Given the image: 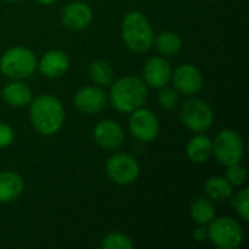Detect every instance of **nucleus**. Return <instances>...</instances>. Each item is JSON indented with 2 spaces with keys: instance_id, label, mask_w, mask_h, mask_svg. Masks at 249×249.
<instances>
[{
  "instance_id": "nucleus-1",
  "label": "nucleus",
  "mask_w": 249,
  "mask_h": 249,
  "mask_svg": "<svg viewBox=\"0 0 249 249\" xmlns=\"http://www.w3.org/2000/svg\"><path fill=\"white\" fill-rule=\"evenodd\" d=\"M29 118L34 128L42 136L55 134L64 123L63 104L51 95H41L31 101Z\"/></svg>"
},
{
  "instance_id": "nucleus-2",
  "label": "nucleus",
  "mask_w": 249,
  "mask_h": 249,
  "mask_svg": "<svg viewBox=\"0 0 249 249\" xmlns=\"http://www.w3.org/2000/svg\"><path fill=\"white\" fill-rule=\"evenodd\" d=\"M109 99L120 112H133L142 108L147 99V85L136 76H125L111 86Z\"/></svg>"
},
{
  "instance_id": "nucleus-3",
  "label": "nucleus",
  "mask_w": 249,
  "mask_h": 249,
  "mask_svg": "<svg viewBox=\"0 0 249 249\" xmlns=\"http://www.w3.org/2000/svg\"><path fill=\"white\" fill-rule=\"evenodd\" d=\"M121 34L127 48L133 53H146L153 47V29L146 16L140 12H130L124 16Z\"/></svg>"
},
{
  "instance_id": "nucleus-4",
  "label": "nucleus",
  "mask_w": 249,
  "mask_h": 249,
  "mask_svg": "<svg viewBox=\"0 0 249 249\" xmlns=\"http://www.w3.org/2000/svg\"><path fill=\"white\" fill-rule=\"evenodd\" d=\"M36 57L26 47H13L0 57V71L10 79H26L36 69Z\"/></svg>"
},
{
  "instance_id": "nucleus-5",
  "label": "nucleus",
  "mask_w": 249,
  "mask_h": 249,
  "mask_svg": "<svg viewBox=\"0 0 249 249\" xmlns=\"http://www.w3.org/2000/svg\"><path fill=\"white\" fill-rule=\"evenodd\" d=\"M209 239L222 249L238 248L244 239V231L241 225L232 217L213 219L209 223Z\"/></svg>"
},
{
  "instance_id": "nucleus-6",
  "label": "nucleus",
  "mask_w": 249,
  "mask_h": 249,
  "mask_svg": "<svg viewBox=\"0 0 249 249\" xmlns=\"http://www.w3.org/2000/svg\"><path fill=\"white\" fill-rule=\"evenodd\" d=\"M213 153L216 159L225 166L239 163L244 158V142L236 131L222 130L214 139Z\"/></svg>"
},
{
  "instance_id": "nucleus-7",
  "label": "nucleus",
  "mask_w": 249,
  "mask_h": 249,
  "mask_svg": "<svg viewBox=\"0 0 249 249\" xmlns=\"http://www.w3.org/2000/svg\"><path fill=\"white\" fill-rule=\"evenodd\" d=\"M181 121L187 128L196 133L207 131L213 124V111L201 99H188L181 107Z\"/></svg>"
},
{
  "instance_id": "nucleus-8",
  "label": "nucleus",
  "mask_w": 249,
  "mask_h": 249,
  "mask_svg": "<svg viewBox=\"0 0 249 249\" xmlns=\"http://www.w3.org/2000/svg\"><path fill=\"white\" fill-rule=\"evenodd\" d=\"M105 171L108 178L118 184V185H128L133 184L140 172L137 160L128 155V153H117L112 155L107 163H105Z\"/></svg>"
},
{
  "instance_id": "nucleus-9",
  "label": "nucleus",
  "mask_w": 249,
  "mask_h": 249,
  "mask_svg": "<svg viewBox=\"0 0 249 249\" xmlns=\"http://www.w3.org/2000/svg\"><path fill=\"white\" fill-rule=\"evenodd\" d=\"M128 125H130L131 134L139 142H143V143L155 140L156 136L159 134V120L149 109L139 108L133 111Z\"/></svg>"
},
{
  "instance_id": "nucleus-10",
  "label": "nucleus",
  "mask_w": 249,
  "mask_h": 249,
  "mask_svg": "<svg viewBox=\"0 0 249 249\" xmlns=\"http://www.w3.org/2000/svg\"><path fill=\"white\" fill-rule=\"evenodd\" d=\"M73 104L82 114H98L107 105V95L99 88L85 86L74 95Z\"/></svg>"
},
{
  "instance_id": "nucleus-11",
  "label": "nucleus",
  "mask_w": 249,
  "mask_h": 249,
  "mask_svg": "<svg viewBox=\"0 0 249 249\" xmlns=\"http://www.w3.org/2000/svg\"><path fill=\"white\" fill-rule=\"evenodd\" d=\"M92 9L83 1H71L61 12V22L69 31H82L92 22Z\"/></svg>"
},
{
  "instance_id": "nucleus-12",
  "label": "nucleus",
  "mask_w": 249,
  "mask_h": 249,
  "mask_svg": "<svg viewBox=\"0 0 249 249\" xmlns=\"http://www.w3.org/2000/svg\"><path fill=\"white\" fill-rule=\"evenodd\" d=\"M124 130L121 125L111 120H104L96 124L93 130V139L102 149L114 150L118 149L124 142Z\"/></svg>"
},
{
  "instance_id": "nucleus-13",
  "label": "nucleus",
  "mask_w": 249,
  "mask_h": 249,
  "mask_svg": "<svg viewBox=\"0 0 249 249\" xmlns=\"http://www.w3.org/2000/svg\"><path fill=\"white\" fill-rule=\"evenodd\" d=\"M143 74H144L146 85L155 89H160L162 86L168 85L172 76V69L165 57H152L146 63L143 69Z\"/></svg>"
},
{
  "instance_id": "nucleus-14",
  "label": "nucleus",
  "mask_w": 249,
  "mask_h": 249,
  "mask_svg": "<svg viewBox=\"0 0 249 249\" xmlns=\"http://www.w3.org/2000/svg\"><path fill=\"white\" fill-rule=\"evenodd\" d=\"M174 83L181 93L194 95L203 88V76L197 67L182 64L174 71Z\"/></svg>"
},
{
  "instance_id": "nucleus-15",
  "label": "nucleus",
  "mask_w": 249,
  "mask_h": 249,
  "mask_svg": "<svg viewBox=\"0 0 249 249\" xmlns=\"http://www.w3.org/2000/svg\"><path fill=\"white\" fill-rule=\"evenodd\" d=\"M70 67L69 57L60 50L47 51L39 61V71L48 79H55L63 76Z\"/></svg>"
},
{
  "instance_id": "nucleus-16",
  "label": "nucleus",
  "mask_w": 249,
  "mask_h": 249,
  "mask_svg": "<svg viewBox=\"0 0 249 249\" xmlns=\"http://www.w3.org/2000/svg\"><path fill=\"white\" fill-rule=\"evenodd\" d=\"M23 179L16 172H0V204L16 200L23 191Z\"/></svg>"
},
{
  "instance_id": "nucleus-17",
  "label": "nucleus",
  "mask_w": 249,
  "mask_h": 249,
  "mask_svg": "<svg viewBox=\"0 0 249 249\" xmlns=\"http://www.w3.org/2000/svg\"><path fill=\"white\" fill-rule=\"evenodd\" d=\"M1 96L12 107H25L32 101V92L28 85L18 80L7 83L1 90Z\"/></svg>"
},
{
  "instance_id": "nucleus-18",
  "label": "nucleus",
  "mask_w": 249,
  "mask_h": 249,
  "mask_svg": "<svg viewBox=\"0 0 249 249\" xmlns=\"http://www.w3.org/2000/svg\"><path fill=\"white\" fill-rule=\"evenodd\" d=\"M213 153V142L210 137L204 134H198L193 137L188 144H187V156L190 160L196 163H203L206 162Z\"/></svg>"
},
{
  "instance_id": "nucleus-19",
  "label": "nucleus",
  "mask_w": 249,
  "mask_h": 249,
  "mask_svg": "<svg viewBox=\"0 0 249 249\" xmlns=\"http://www.w3.org/2000/svg\"><path fill=\"white\" fill-rule=\"evenodd\" d=\"M204 191L212 201H226L233 194L232 184L223 177L210 178L204 185Z\"/></svg>"
},
{
  "instance_id": "nucleus-20",
  "label": "nucleus",
  "mask_w": 249,
  "mask_h": 249,
  "mask_svg": "<svg viewBox=\"0 0 249 249\" xmlns=\"http://www.w3.org/2000/svg\"><path fill=\"white\" fill-rule=\"evenodd\" d=\"M216 217V209L210 198H198L191 204V219L197 225H209Z\"/></svg>"
},
{
  "instance_id": "nucleus-21",
  "label": "nucleus",
  "mask_w": 249,
  "mask_h": 249,
  "mask_svg": "<svg viewBox=\"0 0 249 249\" xmlns=\"http://www.w3.org/2000/svg\"><path fill=\"white\" fill-rule=\"evenodd\" d=\"M153 44H156V48L162 55H175L181 50L182 41L175 32H162L155 38Z\"/></svg>"
},
{
  "instance_id": "nucleus-22",
  "label": "nucleus",
  "mask_w": 249,
  "mask_h": 249,
  "mask_svg": "<svg viewBox=\"0 0 249 249\" xmlns=\"http://www.w3.org/2000/svg\"><path fill=\"white\" fill-rule=\"evenodd\" d=\"M89 76L99 86H108L112 82V67L105 60H93L89 64Z\"/></svg>"
},
{
  "instance_id": "nucleus-23",
  "label": "nucleus",
  "mask_w": 249,
  "mask_h": 249,
  "mask_svg": "<svg viewBox=\"0 0 249 249\" xmlns=\"http://www.w3.org/2000/svg\"><path fill=\"white\" fill-rule=\"evenodd\" d=\"M101 245L104 249H131L134 247L131 239L120 232H112L105 235Z\"/></svg>"
},
{
  "instance_id": "nucleus-24",
  "label": "nucleus",
  "mask_w": 249,
  "mask_h": 249,
  "mask_svg": "<svg viewBox=\"0 0 249 249\" xmlns=\"http://www.w3.org/2000/svg\"><path fill=\"white\" fill-rule=\"evenodd\" d=\"M233 209L238 212V214L242 217L244 222H249V190H241L232 200Z\"/></svg>"
},
{
  "instance_id": "nucleus-25",
  "label": "nucleus",
  "mask_w": 249,
  "mask_h": 249,
  "mask_svg": "<svg viewBox=\"0 0 249 249\" xmlns=\"http://www.w3.org/2000/svg\"><path fill=\"white\" fill-rule=\"evenodd\" d=\"M158 99H159V104L163 109L166 111H172L177 108L178 105V93L175 89L172 88H168V86H162L159 93H158Z\"/></svg>"
},
{
  "instance_id": "nucleus-26",
  "label": "nucleus",
  "mask_w": 249,
  "mask_h": 249,
  "mask_svg": "<svg viewBox=\"0 0 249 249\" xmlns=\"http://www.w3.org/2000/svg\"><path fill=\"white\" fill-rule=\"evenodd\" d=\"M226 179L236 187H241L245 184L247 181V169L244 166H241L239 163L231 165L226 169Z\"/></svg>"
},
{
  "instance_id": "nucleus-27",
  "label": "nucleus",
  "mask_w": 249,
  "mask_h": 249,
  "mask_svg": "<svg viewBox=\"0 0 249 249\" xmlns=\"http://www.w3.org/2000/svg\"><path fill=\"white\" fill-rule=\"evenodd\" d=\"M13 139H15L13 128L4 123H0V149H4L9 144H12Z\"/></svg>"
},
{
  "instance_id": "nucleus-28",
  "label": "nucleus",
  "mask_w": 249,
  "mask_h": 249,
  "mask_svg": "<svg viewBox=\"0 0 249 249\" xmlns=\"http://www.w3.org/2000/svg\"><path fill=\"white\" fill-rule=\"evenodd\" d=\"M193 238H194L197 242H204V241L209 239V231H207L203 225H200V226L193 232Z\"/></svg>"
},
{
  "instance_id": "nucleus-29",
  "label": "nucleus",
  "mask_w": 249,
  "mask_h": 249,
  "mask_svg": "<svg viewBox=\"0 0 249 249\" xmlns=\"http://www.w3.org/2000/svg\"><path fill=\"white\" fill-rule=\"evenodd\" d=\"M36 1H39L41 4H53V3H55L57 0H36Z\"/></svg>"
},
{
  "instance_id": "nucleus-30",
  "label": "nucleus",
  "mask_w": 249,
  "mask_h": 249,
  "mask_svg": "<svg viewBox=\"0 0 249 249\" xmlns=\"http://www.w3.org/2000/svg\"><path fill=\"white\" fill-rule=\"evenodd\" d=\"M7 1H19V0H7Z\"/></svg>"
}]
</instances>
